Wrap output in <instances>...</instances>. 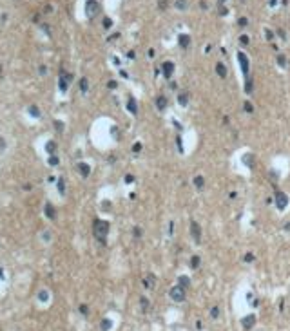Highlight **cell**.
Wrapping results in <instances>:
<instances>
[{
	"mask_svg": "<svg viewBox=\"0 0 290 331\" xmlns=\"http://www.w3.org/2000/svg\"><path fill=\"white\" fill-rule=\"evenodd\" d=\"M58 190H60V194H64V192H65V185H64V179H58Z\"/></svg>",
	"mask_w": 290,
	"mask_h": 331,
	"instance_id": "1f68e13d",
	"label": "cell"
},
{
	"mask_svg": "<svg viewBox=\"0 0 290 331\" xmlns=\"http://www.w3.org/2000/svg\"><path fill=\"white\" fill-rule=\"evenodd\" d=\"M87 89H89L87 78H82V80H80V91H82V92H87Z\"/></svg>",
	"mask_w": 290,
	"mask_h": 331,
	"instance_id": "cb8c5ba5",
	"label": "cell"
},
{
	"mask_svg": "<svg viewBox=\"0 0 290 331\" xmlns=\"http://www.w3.org/2000/svg\"><path fill=\"white\" fill-rule=\"evenodd\" d=\"M190 235H192V239H194L196 243H201V228H200V225L196 223V221L190 223Z\"/></svg>",
	"mask_w": 290,
	"mask_h": 331,
	"instance_id": "8992f818",
	"label": "cell"
},
{
	"mask_svg": "<svg viewBox=\"0 0 290 331\" xmlns=\"http://www.w3.org/2000/svg\"><path fill=\"white\" fill-rule=\"evenodd\" d=\"M55 129H56V130H58V132H62V130H64V123H62V121H58V120H56V121H55Z\"/></svg>",
	"mask_w": 290,
	"mask_h": 331,
	"instance_id": "4dcf8cb0",
	"label": "cell"
},
{
	"mask_svg": "<svg viewBox=\"0 0 290 331\" xmlns=\"http://www.w3.org/2000/svg\"><path fill=\"white\" fill-rule=\"evenodd\" d=\"M216 73H218V76H221V78H227V67L219 62V64H216Z\"/></svg>",
	"mask_w": 290,
	"mask_h": 331,
	"instance_id": "2e32d148",
	"label": "cell"
},
{
	"mask_svg": "<svg viewBox=\"0 0 290 331\" xmlns=\"http://www.w3.org/2000/svg\"><path fill=\"white\" fill-rule=\"evenodd\" d=\"M243 107H245L247 112H252V110H254V107H252V103H250V101H245V105H243Z\"/></svg>",
	"mask_w": 290,
	"mask_h": 331,
	"instance_id": "d6a6232c",
	"label": "cell"
},
{
	"mask_svg": "<svg viewBox=\"0 0 290 331\" xmlns=\"http://www.w3.org/2000/svg\"><path fill=\"white\" fill-rule=\"evenodd\" d=\"M245 261H247V262H252V261H254V255H252V253H247V255H245Z\"/></svg>",
	"mask_w": 290,
	"mask_h": 331,
	"instance_id": "ee69618b",
	"label": "cell"
},
{
	"mask_svg": "<svg viewBox=\"0 0 290 331\" xmlns=\"http://www.w3.org/2000/svg\"><path fill=\"white\" fill-rule=\"evenodd\" d=\"M38 299H40L42 302H47V299H49V293H47L45 290H42V291H38Z\"/></svg>",
	"mask_w": 290,
	"mask_h": 331,
	"instance_id": "d4e9b609",
	"label": "cell"
},
{
	"mask_svg": "<svg viewBox=\"0 0 290 331\" xmlns=\"http://www.w3.org/2000/svg\"><path fill=\"white\" fill-rule=\"evenodd\" d=\"M178 43H180V47L187 49L189 43H190V36H189V34H180V36H178Z\"/></svg>",
	"mask_w": 290,
	"mask_h": 331,
	"instance_id": "7c38bea8",
	"label": "cell"
},
{
	"mask_svg": "<svg viewBox=\"0 0 290 331\" xmlns=\"http://www.w3.org/2000/svg\"><path fill=\"white\" fill-rule=\"evenodd\" d=\"M265 36H267V40H272V38H274V34H272L270 29H265Z\"/></svg>",
	"mask_w": 290,
	"mask_h": 331,
	"instance_id": "f35d334b",
	"label": "cell"
},
{
	"mask_svg": "<svg viewBox=\"0 0 290 331\" xmlns=\"http://www.w3.org/2000/svg\"><path fill=\"white\" fill-rule=\"evenodd\" d=\"M132 235H134L136 239H140V237H141V230H140V228H134V230H132Z\"/></svg>",
	"mask_w": 290,
	"mask_h": 331,
	"instance_id": "d590c367",
	"label": "cell"
},
{
	"mask_svg": "<svg viewBox=\"0 0 290 331\" xmlns=\"http://www.w3.org/2000/svg\"><path fill=\"white\" fill-rule=\"evenodd\" d=\"M187 6H189V0H176V7H178L180 11H185Z\"/></svg>",
	"mask_w": 290,
	"mask_h": 331,
	"instance_id": "ffe728a7",
	"label": "cell"
},
{
	"mask_svg": "<svg viewBox=\"0 0 290 331\" xmlns=\"http://www.w3.org/2000/svg\"><path fill=\"white\" fill-rule=\"evenodd\" d=\"M158 4H160V9H165L167 7V0H160Z\"/></svg>",
	"mask_w": 290,
	"mask_h": 331,
	"instance_id": "f6af8a7d",
	"label": "cell"
},
{
	"mask_svg": "<svg viewBox=\"0 0 290 331\" xmlns=\"http://www.w3.org/2000/svg\"><path fill=\"white\" fill-rule=\"evenodd\" d=\"M243 161L249 165V167H252V159H250V156H245V157H243Z\"/></svg>",
	"mask_w": 290,
	"mask_h": 331,
	"instance_id": "7bdbcfd3",
	"label": "cell"
},
{
	"mask_svg": "<svg viewBox=\"0 0 290 331\" xmlns=\"http://www.w3.org/2000/svg\"><path fill=\"white\" fill-rule=\"evenodd\" d=\"M210 315H212L214 318H218V317H219V308H212V311H210Z\"/></svg>",
	"mask_w": 290,
	"mask_h": 331,
	"instance_id": "8d00e7d4",
	"label": "cell"
},
{
	"mask_svg": "<svg viewBox=\"0 0 290 331\" xmlns=\"http://www.w3.org/2000/svg\"><path fill=\"white\" fill-rule=\"evenodd\" d=\"M223 2H225V0H219V4H223Z\"/></svg>",
	"mask_w": 290,
	"mask_h": 331,
	"instance_id": "c3c4849f",
	"label": "cell"
},
{
	"mask_svg": "<svg viewBox=\"0 0 290 331\" xmlns=\"http://www.w3.org/2000/svg\"><path fill=\"white\" fill-rule=\"evenodd\" d=\"M143 286L149 288V290H154V286H156V277H154L153 273H149V277L143 281Z\"/></svg>",
	"mask_w": 290,
	"mask_h": 331,
	"instance_id": "30bf717a",
	"label": "cell"
},
{
	"mask_svg": "<svg viewBox=\"0 0 290 331\" xmlns=\"http://www.w3.org/2000/svg\"><path fill=\"white\" fill-rule=\"evenodd\" d=\"M194 185H196L198 188H203V185H205V179H203V176H196V177H194Z\"/></svg>",
	"mask_w": 290,
	"mask_h": 331,
	"instance_id": "7402d4cb",
	"label": "cell"
},
{
	"mask_svg": "<svg viewBox=\"0 0 290 331\" xmlns=\"http://www.w3.org/2000/svg\"><path fill=\"white\" fill-rule=\"evenodd\" d=\"M4 150H6V139L0 138V152H4Z\"/></svg>",
	"mask_w": 290,
	"mask_h": 331,
	"instance_id": "74e56055",
	"label": "cell"
},
{
	"mask_svg": "<svg viewBox=\"0 0 290 331\" xmlns=\"http://www.w3.org/2000/svg\"><path fill=\"white\" fill-rule=\"evenodd\" d=\"M156 107H158L160 110H163V109L167 107V98H165V96H158V98H156Z\"/></svg>",
	"mask_w": 290,
	"mask_h": 331,
	"instance_id": "e0dca14e",
	"label": "cell"
},
{
	"mask_svg": "<svg viewBox=\"0 0 290 331\" xmlns=\"http://www.w3.org/2000/svg\"><path fill=\"white\" fill-rule=\"evenodd\" d=\"M107 85H109V89H114V87H116V82H109Z\"/></svg>",
	"mask_w": 290,
	"mask_h": 331,
	"instance_id": "7dc6e473",
	"label": "cell"
},
{
	"mask_svg": "<svg viewBox=\"0 0 290 331\" xmlns=\"http://www.w3.org/2000/svg\"><path fill=\"white\" fill-rule=\"evenodd\" d=\"M277 64H279L281 67H286V58H285V54H279V56H277Z\"/></svg>",
	"mask_w": 290,
	"mask_h": 331,
	"instance_id": "83f0119b",
	"label": "cell"
},
{
	"mask_svg": "<svg viewBox=\"0 0 290 331\" xmlns=\"http://www.w3.org/2000/svg\"><path fill=\"white\" fill-rule=\"evenodd\" d=\"M241 324H243V326L249 329V327H252V326L256 324V317H254V315H247L243 320H241Z\"/></svg>",
	"mask_w": 290,
	"mask_h": 331,
	"instance_id": "4fadbf2b",
	"label": "cell"
},
{
	"mask_svg": "<svg viewBox=\"0 0 290 331\" xmlns=\"http://www.w3.org/2000/svg\"><path fill=\"white\" fill-rule=\"evenodd\" d=\"M178 103L185 107V105L189 103V94H187V92H180V94H178Z\"/></svg>",
	"mask_w": 290,
	"mask_h": 331,
	"instance_id": "ac0fdd59",
	"label": "cell"
},
{
	"mask_svg": "<svg viewBox=\"0 0 290 331\" xmlns=\"http://www.w3.org/2000/svg\"><path fill=\"white\" fill-rule=\"evenodd\" d=\"M111 25H113V22H111V18H104V27H105V29H109Z\"/></svg>",
	"mask_w": 290,
	"mask_h": 331,
	"instance_id": "836d02e7",
	"label": "cell"
},
{
	"mask_svg": "<svg viewBox=\"0 0 290 331\" xmlns=\"http://www.w3.org/2000/svg\"><path fill=\"white\" fill-rule=\"evenodd\" d=\"M237 60H239V65H241V71H243L245 78H249V58L245 52H237Z\"/></svg>",
	"mask_w": 290,
	"mask_h": 331,
	"instance_id": "5b68a950",
	"label": "cell"
},
{
	"mask_svg": "<svg viewBox=\"0 0 290 331\" xmlns=\"http://www.w3.org/2000/svg\"><path fill=\"white\" fill-rule=\"evenodd\" d=\"M73 80V74H67L64 69H62V73H60V80H58V87H60V91L62 92H65L67 91V83Z\"/></svg>",
	"mask_w": 290,
	"mask_h": 331,
	"instance_id": "277c9868",
	"label": "cell"
},
{
	"mask_svg": "<svg viewBox=\"0 0 290 331\" xmlns=\"http://www.w3.org/2000/svg\"><path fill=\"white\" fill-rule=\"evenodd\" d=\"M241 43H243V45H249V36H247V34H241Z\"/></svg>",
	"mask_w": 290,
	"mask_h": 331,
	"instance_id": "b9f144b4",
	"label": "cell"
},
{
	"mask_svg": "<svg viewBox=\"0 0 290 331\" xmlns=\"http://www.w3.org/2000/svg\"><path fill=\"white\" fill-rule=\"evenodd\" d=\"M29 114L35 116V118H40V110H38L36 105H31V107H29Z\"/></svg>",
	"mask_w": 290,
	"mask_h": 331,
	"instance_id": "44dd1931",
	"label": "cell"
},
{
	"mask_svg": "<svg viewBox=\"0 0 290 331\" xmlns=\"http://www.w3.org/2000/svg\"><path fill=\"white\" fill-rule=\"evenodd\" d=\"M80 313H82V315H87V313H89V309H87V306H85V304H82V306H80Z\"/></svg>",
	"mask_w": 290,
	"mask_h": 331,
	"instance_id": "ab89813d",
	"label": "cell"
},
{
	"mask_svg": "<svg viewBox=\"0 0 290 331\" xmlns=\"http://www.w3.org/2000/svg\"><path fill=\"white\" fill-rule=\"evenodd\" d=\"M58 163H60V159H58L56 156H51V157H49V165H53V167H55V165H58Z\"/></svg>",
	"mask_w": 290,
	"mask_h": 331,
	"instance_id": "f546056e",
	"label": "cell"
},
{
	"mask_svg": "<svg viewBox=\"0 0 290 331\" xmlns=\"http://www.w3.org/2000/svg\"><path fill=\"white\" fill-rule=\"evenodd\" d=\"M140 304H141V309H143V311H147V309H149V300L145 299V297H141V299H140Z\"/></svg>",
	"mask_w": 290,
	"mask_h": 331,
	"instance_id": "484cf974",
	"label": "cell"
},
{
	"mask_svg": "<svg viewBox=\"0 0 290 331\" xmlns=\"http://www.w3.org/2000/svg\"><path fill=\"white\" fill-rule=\"evenodd\" d=\"M132 181H134V177H132L131 174H129V176H125V183H132Z\"/></svg>",
	"mask_w": 290,
	"mask_h": 331,
	"instance_id": "bcb514c9",
	"label": "cell"
},
{
	"mask_svg": "<svg viewBox=\"0 0 290 331\" xmlns=\"http://www.w3.org/2000/svg\"><path fill=\"white\" fill-rule=\"evenodd\" d=\"M111 326H113V322H111L109 318H104V320H102V331H109Z\"/></svg>",
	"mask_w": 290,
	"mask_h": 331,
	"instance_id": "603a6c76",
	"label": "cell"
},
{
	"mask_svg": "<svg viewBox=\"0 0 290 331\" xmlns=\"http://www.w3.org/2000/svg\"><path fill=\"white\" fill-rule=\"evenodd\" d=\"M276 206H277V210H285V208L288 206V197H286V194H283V192H277V194H276Z\"/></svg>",
	"mask_w": 290,
	"mask_h": 331,
	"instance_id": "52a82bcc",
	"label": "cell"
},
{
	"mask_svg": "<svg viewBox=\"0 0 290 331\" xmlns=\"http://www.w3.org/2000/svg\"><path fill=\"white\" fill-rule=\"evenodd\" d=\"M44 212H45V215L49 217V219H55L56 217V212H55V206L51 204V203H47L45 206H44Z\"/></svg>",
	"mask_w": 290,
	"mask_h": 331,
	"instance_id": "8fae6325",
	"label": "cell"
},
{
	"mask_svg": "<svg viewBox=\"0 0 290 331\" xmlns=\"http://www.w3.org/2000/svg\"><path fill=\"white\" fill-rule=\"evenodd\" d=\"M178 284L181 288H189L190 286V279L187 277V275H180V277H178Z\"/></svg>",
	"mask_w": 290,
	"mask_h": 331,
	"instance_id": "9a60e30c",
	"label": "cell"
},
{
	"mask_svg": "<svg viewBox=\"0 0 290 331\" xmlns=\"http://www.w3.org/2000/svg\"><path fill=\"white\" fill-rule=\"evenodd\" d=\"M169 295H171V299L174 302H183L185 300V288H181L180 284L178 286H172L171 291H169Z\"/></svg>",
	"mask_w": 290,
	"mask_h": 331,
	"instance_id": "3957f363",
	"label": "cell"
},
{
	"mask_svg": "<svg viewBox=\"0 0 290 331\" xmlns=\"http://www.w3.org/2000/svg\"><path fill=\"white\" fill-rule=\"evenodd\" d=\"M237 24H239V25H241V27H245V25H247V24H249V20H247V18H245V16H243V18H239V22H237Z\"/></svg>",
	"mask_w": 290,
	"mask_h": 331,
	"instance_id": "60d3db41",
	"label": "cell"
},
{
	"mask_svg": "<svg viewBox=\"0 0 290 331\" xmlns=\"http://www.w3.org/2000/svg\"><path fill=\"white\" fill-rule=\"evenodd\" d=\"M45 150L49 152L51 156H55V152H56V143H55V141H47V145H45Z\"/></svg>",
	"mask_w": 290,
	"mask_h": 331,
	"instance_id": "d6986e66",
	"label": "cell"
},
{
	"mask_svg": "<svg viewBox=\"0 0 290 331\" xmlns=\"http://www.w3.org/2000/svg\"><path fill=\"white\" fill-rule=\"evenodd\" d=\"M176 145H178V150L183 154V141H181V136H178V138H176Z\"/></svg>",
	"mask_w": 290,
	"mask_h": 331,
	"instance_id": "f1b7e54d",
	"label": "cell"
},
{
	"mask_svg": "<svg viewBox=\"0 0 290 331\" xmlns=\"http://www.w3.org/2000/svg\"><path fill=\"white\" fill-rule=\"evenodd\" d=\"M162 73H163V78H171L172 76V73H174V64L172 62H163L162 64Z\"/></svg>",
	"mask_w": 290,
	"mask_h": 331,
	"instance_id": "ba28073f",
	"label": "cell"
},
{
	"mask_svg": "<svg viewBox=\"0 0 290 331\" xmlns=\"http://www.w3.org/2000/svg\"><path fill=\"white\" fill-rule=\"evenodd\" d=\"M127 109H129V112H132V114H138V105H136L134 98H129V101H127Z\"/></svg>",
	"mask_w": 290,
	"mask_h": 331,
	"instance_id": "5bb4252c",
	"label": "cell"
},
{
	"mask_svg": "<svg viewBox=\"0 0 290 331\" xmlns=\"http://www.w3.org/2000/svg\"><path fill=\"white\" fill-rule=\"evenodd\" d=\"M76 168H78V172H80L83 177H87V176L91 174V167H89L87 163H78V165H76Z\"/></svg>",
	"mask_w": 290,
	"mask_h": 331,
	"instance_id": "9c48e42d",
	"label": "cell"
},
{
	"mask_svg": "<svg viewBox=\"0 0 290 331\" xmlns=\"http://www.w3.org/2000/svg\"><path fill=\"white\" fill-rule=\"evenodd\" d=\"M98 11H100V4L96 2V0H87V4H85V15H87V18H94L96 15H98Z\"/></svg>",
	"mask_w": 290,
	"mask_h": 331,
	"instance_id": "7a4b0ae2",
	"label": "cell"
},
{
	"mask_svg": "<svg viewBox=\"0 0 290 331\" xmlns=\"http://www.w3.org/2000/svg\"><path fill=\"white\" fill-rule=\"evenodd\" d=\"M92 234H94V237L98 239L100 243H105V237L109 234V223H107V221L96 219L94 225H92Z\"/></svg>",
	"mask_w": 290,
	"mask_h": 331,
	"instance_id": "6da1fadb",
	"label": "cell"
},
{
	"mask_svg": "<svg viewBox=\"0 0 290 331\" xmlns=\"http://www.w3.org/2000/svg\"><path fill=\"white\" fill-rule=\"evenodd\" d=\"M198 266H200V257L194 255V257L190 259V268H198Z\"/></svg>",
	"mask_w": 290,
	"mask_h": 331,
	"instance_id": "4316f807",
	"label": "cell"
},
{
	"mask_svg": "<svg viewBox=\"0 0 290 331\" xmlns=\"http://www.w3.org/2000/svg\"><path fill=\"white\" fill-rule=\"evenodd\" d=\"M140 150H141V143H134V145H132V152H136V154H138Z\"/></svg>",
	"mask_w": 290,
	"mask_h": 331,
	"instance_id": "e575fe53",
	"label": "cell"
}]
</instances>
